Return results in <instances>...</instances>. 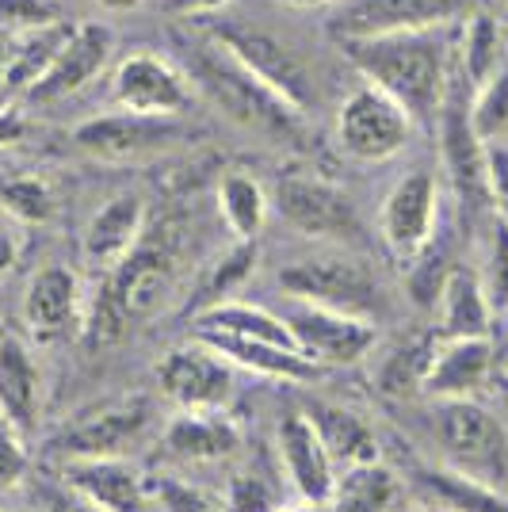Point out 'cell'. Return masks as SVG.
<instances>
[{
  "label": "cell",
  "mask_w": 508,
  "mask_h": 512,
  "mask_svg": "<svg viewBox=\"0 0 508 512\" xmlns=\"http://www.w3.org/2000/svg\"><path fill=\"white\" fill-rule=\"evenodd\" d=\"M409 512H413V509H409ZM424 512H436V509H424Z\"/></svg>",
  "instance_id": "cell-55"
},
{
  "label": "cell",
  "mask_w": 508,
  "mask_h": 512,
  "mask_svg": "<svg viewBox=\"0 0 508 512\" xmlns=\"http://www.w3.org/2000/svg\"><path fill=\"white\" fill-rule=\"evenodd\" d=\"M279 287L295 302L367 321H375L382 306V291L375 272L363 264L360 256L344 253L306 256V260H295V264H283L279 268Z\"/></svg>",
  "instance_id": "cell-4"
},
{
  "label": "cell",
  "mask_w": 508,
  "mask_h": 512,
  "mask_svg": "<svg viewBox=\"0 0 508 512\" xmlns=\"http://www.w3.org/2000/svg\"><path fill=\"white\" fill-rule=\"evenodd\" d=\"M440 341H459V337H489L493 329V306L482 287V276L470 268H451L440 291Z\"/></svg>",
  "instance_id": "cell-27"
},
{
  "label": "cell",
  "mask_w": 508,
  "mask_h": 512,
  "mask_svg": "<svg viewBox=\"0 0 508 512\" xmlns=\"http://www.w3.org/2000/svg\"><path fill=\"white\" fill-rule=\"evenodd\" d=\"M272 203H276L279 218L302 237L340 241V245H352V241L363 237V222L356 203L348 199L344 188H337L325 176H310V172L279 176Z\"/></svg>",
  "instance_id": "cell-7"
},
{
  "label": "cell",
  "mask_w": 508,
  "mask_h": 512,
  "mask_svg": "<svg viewBox=\"0 0 508 512\" xmlns=\"http://www.w3.org/2000/svg\"><path fill=\"white\" fill-rule=\"evenodd\" d=\"M8 58H12V31H0V92H4V77H8Z\"/></svg>",
  "instance_id": "cell-50"
},
{
  "label": "cell",
  "mask_w": 508,
  "mask_h": 512,
  "mask_svg": "<svg viewBox=\"0 0 508 512\" xmlns=\"http://www.w3.org/2000/svg\"><path fill=\"white\" fill-rule=\"evenodd\" d=\"M107 12H130V8H138V4H146V0H100Z\"/></svg>",
  "instance_id": "cell-51"
},
{
  "label": "cell",
  "mask_w": 508,
  "mask_h": 512,
  "mask_svg": "<svg viewBox=\"0 0 508 512\" xmlns=\"http://www.w3.org/2000/svg\"><path fill=\"white\" fill-rule=\"evenodd\" d=\"M222 505H226V512H276L283 509V493L268 474L245 467L230 478Z\"/></svg>",
  "instance_id": "cell-39"
},
{
  "label": "cell",
  "mask_w": 508,
  "mask_h": 512,
  "mask_svg": "<svg viewBox=\"0 0 508 512\" xmlns=\"http://www.w3.org/2000/svg\"><path fill=\"white\" fill-rule=\"evenodd\" d=\"M253 241H237L230 253H222L214 260V268L207 272V283H203V291H199V299H203V310L214 306V302H226L230 299V291L237 283H245V276L253 272Z\"/></svg>",
  "instance_id": "cell-40"
},
{
  "label": "cell",
  "mask_w": 508,
  "mask_h": 512,
  "mask_svg": "<svg viewBox=\"0 0 508 512\" xmlns=\"http://www.w3.org/2000/svg\"><path fill=\"white\" fill-rule=\"evenodd\" d=\"M276 512H329V509H325V505H306V501H302V505H295V509H276Z\"/></svg>",
  "instance_id": "cell-53"
},
{
  "label": "cell",
  "mask_w": 508,
  "mask_h": 512,
  "mask_svg": "<svg viewBox=\"0 0 508 512\" xmlns=\"http://www.w3.org/2000/svg\"><path fill=\"white\" fill-rule=\"evenodd\" d=\"M413 130V115L371 81L352 88L337 107V146L363 165L398 157L413 142Z\"/></svg>",
  "instance_id": "cell-6"
},
{
  "label": "cell",
  "mask_w": 508,
  "mask_h": 512,
  "mask_svg": "<svg viewBox=\"0 0 508 512\" xmlns=\"http://www.w3.org/2000/svg\"><path fill=\"white\" fill-rule=\"evenodd\" d=\"M115 104L138 115H184L195 104V88L176 62L142 50L115 69Z\"/></svg>",
  "instance_id": "cell-13"
},
{
  "label": "cell",
  "mask_w": 508,
  "mask_h": 512,
  "mask_svg": "<svg viewBox=\"0 0 508 512\" xmlns=\"http://www.w3.org/2000/svg\"><path fill=\"white\" fill-rule=\"evenodd\" d=\"M489 375H493V344H489V337L440 341L421 394H428L432 402L478 398L486 390Z\"/></svg>",
  "instance_id": "cell-22"
},
{
  "label": "cell",
  "mask_w": 508,
  "mask_h": 512,
  "mask_svg": "<svg viewBox=\"0 0 508 512\" xmlns=\"http://www.w3.org/2000/svg\"><path fill=\"white\" fill-rule=\"evenodd\" d=\"M31 455H27V436L0 417V497L12 493L27 478Z\"/></svg>",
  "instance_id": "cell-44"
},
{
  "label": "cell",
  "mask_w": 508,
  "mask_h": 512,
  "mask_svg": "<svg viewBox=\"0 0 508 512\" xmlns=\"http://www.w3.org/2000/svg\"><path fill=\"white\" fill-rule=\"evenodd\" d=\"M111 54H115V35L107 23L88 20L81 27L69 31V39L62 43V50L54 54V62L43 77L35 81V88L27 92L31 100H62L69 92H81L85 85H92L107 65H111Z\"/></svg>",
  "instance_id": "cell-17"
},
{
  "label": "cell",
  "mask_w": 508,
  "mask_h": 512,
  "mask_svg": "<svg viewBox=\"0 0 508 512\" xmlns=\"http://www.w3.org/2000/svg\"><path fill=\"white\" fill-rule=\"evenodd\" d=\"M62 20V0H0V31H31Z\"/></svg>",
  "instance_id": "cell-43"
},
{
  "label": "cell",
  "mask_w": 508,
  "mask_h": 512,
  "mask_svg": "<svg viewBox=\"0 0 508 512\" xmlns=\"http://www.w3.org/2000/svg\"><path fill=\"white\" fill-rule=\"evenodd\" d=\"M207 31H211L218 43L230 46L241 62L249 65L253 73H260V77L276 88L287 104H295L302 115L314 107V77H310V65L302 62L283 39H276L272 31L253 27V23H241V20H214Z\"/></svg>",
  "instance_id": "cell-9"
},
{
  "label": "cell",
  "mask_w": 508,
  "mask_h": 512,
  "mask_svg": "<svg viewBox=\"0 0 508 512\" xmlns=\"http://www.w3.org/2000/svg\"><path fill=\"white\" fill-rule=\"evenodd\" d=\"M329 512H409V486L394 467L382 459L356 463L337 474L329 497Z\"/></svg>",
  "instance_id": "cell-24"
},
{
  "label": "cell",
  "mask_w": 508,
  "mask_h": 512,
  "mask_svg": "<svg viewBox=\"0 0 508 512\" xmlns=\"http://www.w3.org/2000/svg\"><path fill=\"white\" fill-rule=\"evenodd\" d=\"M149 425H153V409L146 398H119L62 428L54 440V455L62 463L65 459H115V455H127L149 432Z\"/></svg>",
  "instance_id": "cell-11"
},
{
  "label": "cell",
  "mask_w": 508,
  "mask_h": 512,
  "mask_svg": "<svg viewBox=\"0 0 508 512\" xmlns=\"http://www.w3.org/2000/svg\"><path fill=\"white\" fill-rule=\"evenodd\" d=\"M283 321L295 333L298 352L310 356L314 363H321V367L360 363L379 344L375 321L337 314V310H321V306H306V302H295V314Z\"/></svg>",
  "instance_id": "cell-15"
},
{
  "label": "cell",
  "mask_w": 508,
  "mask_h": 512,
  "mask_svg": "<svg viewBox=\"0 0 508 512\" xmlns=\"http://www.w3.org/2000/svg\"><path fill=\"white\" fill-rule=\"evenodd\" d=\"M463 0H344L333 16L337 39H363L386 31H413L463 16Z\"/></svg>",
  "instance_id": "cell-18"
},
{
  "label": "cell",
  "mask_w": 508,
  "mask_h": 512,
  "mask_svg": "<svg viewBox=\"0 0 508 512\" xmlns=\"http://www.w3.org/2000/svg\"><path fill=\"white\" fill-rule=\"evenodd\" d=\"M444 467L508 493V428L478 398H451L432 413Z\"/></svg>",
  "instance_id": "cell-3"
},
{
  "label": "cell",
  "mask_w": 508,
  "mask_h": 512,
  "mask_svg": "<svg viewBox=\"0 0 508 512\" xmlns=\"http://www.w3.org/2000/svg\"><path fill=\"white\" fill-rule=\"evenodd\" d=\"M436 222H440V180H436V172H405L382 203V241L390 245V253L402 264H409L436 237Z\"/></svg>",
  "instance_id": "cell-12"
},
{
  "label": "cell",
  "mask_w": 508,
  "mask_h": 512,
  "mask_svg": "<svg viewBox=\"0 0 508 512\" xmlns=\"http://www.w3.org/2000/svg\"><path fill=\"white\" fill-rule=\"evenodd\" d=\"M157 386L176 409H226L237 398V367L195 341L157 360Z\"/></svg>",
  "instance_id": "cell-10"
},
{
  "label": "cell",
  "mask_w": 508,
  "mask_h": 512,
  "mask_svg": "<svg viewBox=\"0 0 508 512\" xmlns=\"http://www.w3.org/2000/svg\"><path fill=\"white\" fill-rule=\"evenodd\" d=\"M176 119L180 115H138L119 107L111 115L85 119L73 130V146L104 165H138L184 142V127Z\"/></svg>",
  "instance_id": "cell-8"
},
{
  "label": "cell",
  "mask_w": 508,
  "mask_h": 512,
  "mask_svg": "<svg viewBox=\"0 0 508 512\" xmlns=\"http://www.w3.org/2000/svg\"><path fill=\"white\" fill-rule=\"evenodd\" d=\"M287 8H325V4H337V0H279Z\"/></svg>",
  "instance_id": "cell-52"
},
{
  "label": "cell",
  "mask_w": 508,
  "mask_h": 512,
  "mask_svg": "<svg viewBox=\"0 0 508 512\" xmlns=\"http://www.w3.org/2000/svg\"><path fill=\"white\" fill-rule=\"evenodd\" d=\"M73 23H46V27H31V31H16L12 35V58H8V77H4V96H20L31 92L35 81L43 77L54 54L62 50V43L69 39Z\"/></svg>",
  "instance_id": "cell-30"
},
{
  "label": "cell",
  "mask_w": 508,
  "mask_h": 512,
  "mask_svg": "<svg viewBox=\"0 0 508 512\" xmlns=\"http://www.w3.org/2000/svg\"><path fill=\"white\" fill-rule=\"evenodd\" d=\"M85 321V287L81 276L65 264H46L39 268L27 291H23V325L35 341H65L77 337Z\"/></svg>",
  "instance_id": "cell-16"
},
{
  "label": "cell",
  "mask_w": 508,
  "mask_h": 512,
  "mask_svg": "<svg viewBox=\"0 0 508 512\" xmlns=\"http://www.w3.org/2000/svg\"><path fill=\"white\" fill-rule=\"evenodd\" d=\"M241 444V432L226 409H180L169 421L161 448L176 463H222Z\"/></svg>",
  "instance_id": "cell-23"
},
{
  "label": "cell",
  "mask_w": 508,
  "mask_h": 512,
  "mask_svg": "<svg viewBox=\"0 0 508 512\" xmlns=\"http://www.w3.org/2000/svg\"><path fill=\"white\" fill-rule=\"evenodd\" d=\"M23 138V119L16 111H8V107H0V150H8V146H16Z\"/></svg>",
  "instance_id": "cell-49"
},
{
  "label": "cell",
  "mask_w": 508,
  "mask_h": 512,
  "mask_svg": "<svg viewBox=\"0 0 508 512\" xmlns=\"http://www.w3.org/2000/svg\"><path fill=\"white\" fill-rule=\"evenodd\" d=\"M436 348H440V333H413V337L390 344L386 360L375 371V383H379L382 394H394V398L421 394L428 367L436 360Z\"/></svg>",
  "instance_id": "cell-32"
},
{
  "label": "cell",
  "mask_w": 508,
  "mask_h": 512,
  "mask_svg": "<svg viewBox=\"0 0 508 512\" xmlns=\"http://www.w3.org/2000/svg\"><path fill=\"white\" fill-rule=\"evenodd\" d=\"M107 276H111L130 321H134L157 314L169 302L176 264H172V253L161 241H138L115 268H107Z\"/></svg>",
  "instance_id": "cell-20"
},
{
  "label": "cell",
  "mask_w": 508,
  "mask_h": 512,
  "mask_svg": "<svg viewBox=\"0 0 508 512\" xmlns=\"http://www.w3.org/2000/svg\"><path fill=\"white\" fill-rule=\"evenodd\" d=\"M306 413H310V421L318 428L321 444L329 451V459L337 463V470L379 459V440H375V432L363 417L340 406H314Z\"/></svg>",
  "instance_id": "cell-31"
},
{
  "label": "cell",
  "mask_w": 508,
  "mask_h": 512,
  "mask_svg": "<svg viewBox=\"0 0 508 512\" xmlns=\"http://www.w3.org/2000/svg\"><path fill=\"white\" fill-rule=\"evenodd\" d=\"M276 463L283 470V478L291 482V490L298 493V501L329 505L340 470L329 459L306 409H291L276 421Z\"/></svg>",
  "instance_id": "cell-14"
},
{
  "label": "cell",
  "mask_w": 508,
  "mask_h": 512,
  "mask_svg": "<svg viewBox=\"0 0 508 512\" xmlns=\"http://www.w3.org/2000/svg\"><path fill=\"white\" fill-rule=\"evenodd\" d=\"M62 482L107 512H146L149 482L134 463H127V455H115V459H65Z\"/></svg>",
  "instance_id": "cell-19"
},
{
  "label": "cell",
  "mask_w": 508,
  "mask_h": 512,
  "mask_svg": "<svg viewBox=\"0 0 508 512\" xmlns=\"http://www.w3.org/2000/svg\"><path fill=\"white\" fill-rule=\"evenodd\" d=\"M405 268H409V276H405L409 295L421 302V306H436V302H440V291H444L447 272H451V264H447V256H444V241L432 237Z\"/></svg>",
  "instance_id": "cell-38"
},
{
  "label": "cell",
  "mask_w": 508,
  "mask_h": 512,
  "mask_svg": "<svg viewBox=\"0 0 508 512\" xmlns=\"http://www.w3.org/2000/svg\"><path fill=\"white\" fill-rule=\"evenodd\" d=\"M0 512H16V509H0Z\"/></svg>",
  "instance_id": "cell-54"
},
{
  "label": "cell",
  "mask_w": 508,
  "mask_h": 512,
  "mask_svg": "<svg viewBox=\"0 0 508 512\" xmlns=\"http://www.w3.org/2000/svg\"><path fill=\"white\" fill-rule=\"evenodd\" d=\"M486 180H489V207L497 218L508 222V146L486 142Z\"/></svg>",
  "instance_id": "cell-45"
},
{
  "label": "cell",
  "mask_w": 508,
  "mask_h": 512,
  "mask_svg": "<svg viewBox=\"0 0 508 512\" xmlns=\"http://www.w3.org/2000/svg\"><path fill=\"white\" fill-rule=\"evenodd\" d=\"M470 81L463 69L455 73V81L447 88V100L440 107V157H444L447 184L455 192V203L466 218H478L489 211V180H486V142L478 138V130L470 123Z\"/></svg>",
  "instance_id": "cell-5"
},
{
  "label": "cell",
  "mask_w": 508,
  "mask_h": 512,
  "mask_svg": "<svg viewBox=\"0 0 508 512\" xmlns=\"http://www.w3.org/2000/svg\"><path fill=\"white\" fill-rule=\"evenodd\" d=\"M226 4L230 0H165V8H169L172 16H214Z\"/></svg>",
  "instance_id": "cell-48"
},
{
  "label": "cell",
  "mask_w": 508,
  "mask_h": 512,
  "mask_svg": "<svg viewBox=\"0 0 508 512\" xmlns=\"http://www.w3.org/2000/svg\"><path fill=\"white\" fill-rule=\"evenodd\" d=\"M142 234H146V203H142V195H115L88 222L85 256L100 268H115L142 241Z\"/></svg>",
  "instance_id": "cell-26"
},
{
  "label": "cell",
  "mask_w": 508,
  "mask_h": 512,
  "mask_svg": "<svg viewBox=\"0 0 508 512\" xmlns=\"http://www.w3.org/2000/svg\"><path fill=\"white\" fill-rule=\"evenodd\" d=\"M195 333H226V337H241V341H264L279 344V348H298L291 325L276 318L272 310H260L249 302H214L207 310H199L195 318Z\"/></svg>",
  "instance_id": "cell-29"
},
{
  "label": "cell",
  "mask_w": 508,
  "mask_h": 512,
  "mask_svg": "<svg viewBox=\"0 0 508 512\" xmlns=\"http://www.w3.org/2000/svg\"><path fill=\"white\" fill-rule=\"evenodd\" d=\"M505 31L501 23L478 12V16H466V23L459 27V69L470 81V88H478L486 81L497 65L505 62Z\"/></svg>",
  "instance_id": "cell-34"
},
{
  "label": "cell",
  "mask_w": 508,
  "mask_h": 512,
  "mask_svg": "<svg viewBox=\"0 0 508 512\" xmlns=\"http://www.w3.org/2000/svg\"><path fill=\"white\" fill-rule=\"evenodd\" d=\"M214 195H218V214H222V222L230 226V234L237 241H253L264 230L268 192H264V184L256 180L253 172H241V169L222 172Z\"/></svg>",
  "instance_id": "cell-33"
},
{
  "label": "cell",
  "mask_w": 508,
  "mask_h": 512,
  "mask_svg": "<svg viewBox=\"0 0 508 512\" xmlns=\"http://www.w3.org/2000/svg\"><path fill=\"white\" fill-rule=\"evenodd\" d=\"M470 123L482 142H501L508 134V58L470 92Z\"/></svg>",
  "instance_id": "cell-36"
},
{
  "label": "cell",
  "mask_w": 508,
  "mask_h": 512,
  "mask_svg": "<svg viewBox=\"0 0 508 512\" xmlns=\"http://www.w3.org/2000/svg\"><path fill=\"white\" fill-rule=\"evenodd\" d=\"M417 493L436 512H508V493L451 467L417 470Z\"/></svg>",
  "instance_id": "cell-28"
},
{
  "label": "cell",
  "mask_w": 508,
  "mask_h": 512,
  "mask_svg": "<svg viewBox=\"0 0 508 512\" xmlns=\"http://www.w3.org/2000/svg\"><path fill=\"white\" fill-rule=\"evenodd\" d=\"M54 188L43 176H8L0 180V211L8 218H16L23 226H43L54 218Z\"/></svg>",
  "instance_id": "cell-37"
},
{
  "label": "cell",
  "mask_w": 508,
  "mask_h": 512,
  "mask_svg": "<svg viewBox=\"0 0 508 512\" xmlns=\"http://www.w3.org/2000/svg\"><path fill=\"white\" fill-rule=\"evenodd\" d=\"M43 398L46 379L35 352L20 337L0 333V417L20 428L23 436H31L43 417Z\"/></svg>",
  "instance_id": "cell-21"
},
{
  "label": "cell",
  "mask_w": 508,
  "mask_h": 512,
  "mask_svg": "<svg viewBox=\"0 0 508 512\" xmlns=\"http://www.w3.org/2000/svg\"><path fill=\"white\" fill-rule=\"evenodd\" d=\"M459 27L463 23L451 20L337 43L344 58L363 73V81L394 96L417 127H436L447 88L459 73Z\"/></svg>",
  "instance_id": "cell-1"
},
{
  "label": "cell",
  "mask_w": 508,
  "mask_h": 512,
  "mask_svg": "<svg viewBox=\"0 0 508 512\" xmlns=\"http://www.w3.org/2000/svg\"><path fill=\"white\" fill-rule=\"evenodd\" d=\"M16 226H20L16 218H8L0 211V279L8 276L16 268V260H20V230Z\"/></svg>",
  "instance_id": "cell-47"
},
{
  "label": "cell",
  "mask_w": 508,
  "mask_h": 512,
  "mask_svg": "<svg viewBox=\"0 0 508 512\" xmlns=\"http://www.w3.org/2000/svg\"><path fill=\"white\" fill-rule=\"evenodd\" d=\"M130 325V314L111 276H104V283L92 291V299H85V321H81V337L88 348H111V344L123 341Z\"/></svg>",
  "instance_id": "cell-35"
},
{
  "label": "cell",
  "mask_w": 508,
  "mask_h": 512,
  "mask_svg": "<svg viewBox=\"0 0 508 512\" xmlns=\"http://www.w3.org/2000/svg\"><path fill=\"white\" fill-rule=\"evenodd\" d=\"M199 341L211 344L214 352H222L237 371H253L260 379H276V383H318L325 367L302 356L298 348H279L264 341H241L226 333H199Z\"/></svg>",
  "instance_id": "cell-25"
},
{
  "label": "cell",
  "mask_w": 508,
  "mask_h": 512,
  "mask_svg": "<svg viewBox=\"0 0 508 512\" xmlns=\"http://www.w3.org/2000/svg\"><path fill=\"white\" fill-rule=\"evenodd\" d=\"M149 497L161 505V512H226V505L214 493H207L195 482H184V478H172V474L153 478Z\"/></svg>",
  "instance_id": "cell-41"
},
{
  "label": "cell",
  "mask_w": 508,
  "mask_h": 512,
  "mask_svg": "<svg viewBox=\"0 0 508 512\" xmlns=\"http://www.w3.org/2000/svg\"><path fill=\"white\" fill-rule=\"evenodd\" d=\"M43 512H107L100 505H92L88 497H81L77 490H69V486H50L43 493Z\"/></svg>",
  "instance_id": "cell-46"
},
{
  "label": "cell",
  "mask_w": 508,
  "mask_h": 512,
  "mask_svg": "<svg viewBox=\"0 0 508 512\" xmlns=\"http://www.w3.org/2000/svg\"><path fill=\"white\" fill-rule=\"evenodd\" d=\"M176 58H180V69L188 73L191 88L203 92L237 127H249L272 142H287V146L306 142V115L295 104H287L230 46L218 43L211 31L180 35Z\"/></svg>",
  "instance_id": "cell-2"
},
{
  "label": "cell",
  "mask_w": 508,
  "mask_h": 512,
  "mask_svg": "<svg viewBox=\"0 0 508 512\" xmlns=\"http://www.w3.org/2000/svg\"><path fill=\"white\" fill-rule=\"evenodd\" d=\"M482 287H486L493 314H508V222L505 218H493V230H489V260H486Z\"/></svg>",
  "instance_id": "cell-42"
}]
</instances>
